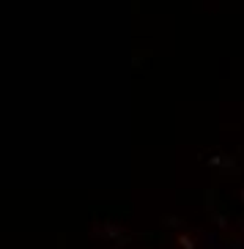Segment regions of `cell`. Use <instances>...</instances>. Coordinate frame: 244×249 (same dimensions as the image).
<instances>
[]
</instances>
